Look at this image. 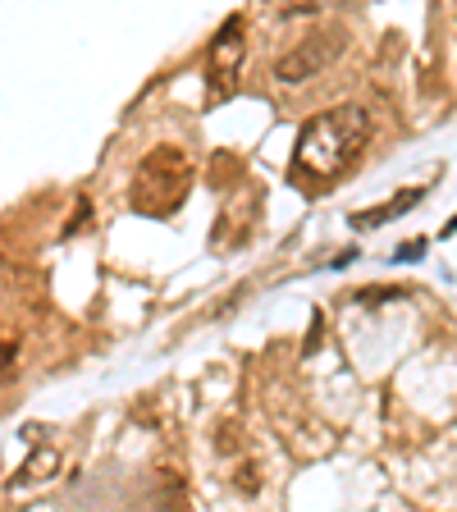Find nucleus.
<instances>
[{
    "label": "nucleus",
    "instance_id": "obj_3",
    "mask_svg": "<svg viewBox=\"0 0 457 512\" xmlns=\"http://www.w3.org/2000/svg\"><path fill=\"white\" fill-rule=\"evenodd\" d=\"M343 46H348V32H343V28L316 32V37H307V42H298L293 51L279 55V60H275V83H284V87L311 83V78H320L334 60H339Z\"/></svg>",
    "mask_w": 457,
    "mask_h": 512
},
{
    "label": "nucleus",
    "instance_id": "obj_5",
    "mask_svg": "<svg viewBox=\"0 0 457 512\" xmlns=\"http://www.w3.org/2000/svg\"><path fill=\"white\" fill-rule=\"evenodd\" d=\"M55 471H60V448H32L28 462L19 467L14 480H23V485H42V480H55Z\"/></svg>",
    "mask_w": 457,
    "mask_h": 512
},
{
    "label": "nucleus",
    "instance_id": "obj_2",
    "mask_svg": "<svg viewBox=\"0 0 457 512\" xmlns=\"http://www.w3.org/2000/svg\"><path fill=\"white\" fill-rule=\"evenodd\" d=\"M188 156L179 147H156L133 179V206L147 215H170L188 197Z\"/></svg>",
    "mask_w": 457,
    "mask_h": 512
},
{
    "label": "nucleus",
    "instance_id": "obj_1",
    "mask_svg": "<svg viewBox=\"0 0 457 512\" xmlns=\"http://www.w3.org/2000/svg\"><path fill=\"white\" fill-rule=\"evenodd\" d=\"M371 138V110L366 106H334L325 115L307 119L293 147V174L311 183H325L352 165V156Z\"/></svg>",
    "mask_w": 457,
    "mask_h": 512
},
{
    "label": "nucleus",
    "instance_id": "obj_6",
    "mask_svg": "<svg viewBox=\"0 0 457 512\" xmlns=\"http://www.w3.org/2000/svg\"><path fill=\"white\" fill-rule=\"evenodd\" d=\"M421 197H426V188H407V192H398V197H394L389 206H375V211H362V215H357V224H362V229H375V224H384V220H394V215L412 211V206L421 202Z\"/></svg>",
    "mask_w": 457,
    "mask_h": 512
},
{
    "label": "nucleus",
    "instance_id": "obj_7",
    "mask_svg": "<svg viewBox=\"0 0 457 512\" xmlns=\"http://www.w3.org/2000/svg\"><path fill=\"white\" fill-rule=\"evenodd\" d=\"M234 490H243V494L261 490V467H256V462H238L234 467Z\"/></svg>",
    "mask_w": 457,
    "mask_h": 512
},
{
    "label": "nucleus",
    "instance_id": "obj_8",
    "mask_svg": "<svg viewBox=\"0 0 457 512\" xmlns=\"http://www.w3.org/2000/svg\"><path fill=\"white\" fill-rule=\"evenodd\" d=\"M83 224H87V197H83V202H78V215H74V220H69V234H78Z\"/></svg>",
    "mask_w": 457,
    "mask_h": 512
},
{
    "label": "nucleus",
    "instance_id": "obj_4",
    "mask_svg": "<svg viewBox=\"0 0 457 512\" xmlns=\"http://www.w3.org/2000/svg\"><path fill=\"white\" fill-rule=\"evenodd\" d=\"M243 19L238 14H229V19L220 23V32L211 37V46H206V74H211V92L224 96L229 87H234L238 69H243V55H247V42H243Z\"/></svg>",
    "mask_w": 457,
    "mask_h": 512
}]
</instances>
